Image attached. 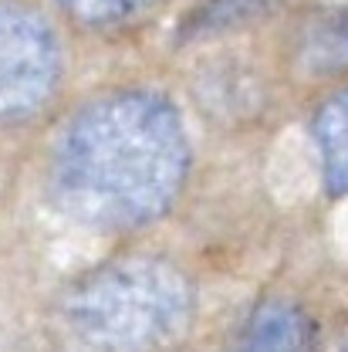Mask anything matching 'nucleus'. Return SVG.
I'll return each instance as SVG.
<instances>
[{
    "mask_svg": "<svg viewBox=\"0 0 348 352\" xmlns=\"http://www.w3.org/2000/svg\"><path fill=\"white\" fill-rule=\"evenodd\" d=\"M189 173L186 126L156 91H112L71 116L51 156L58 204L98 230L163 217Z\"/></svg>",
    "mask_w": 348,
    "mask_h": 352,
    "instance_id": "obj_1",
    "label": "nucleus"
},
{
    "mask_svg": "<svg viewBox=\"0 0 348 352\" xmlns=\"http://www.w3.org/2000/svg\"><path fill=\"white\" fill-rule=\"evenodd\" d=\"M193 308V285L176 264L119 258L71 285L65 318L98 352H159L183 339Z\"/></svg>",
    "mask_w": 348,
    "mask_h": 352,
    "instance_id": "obj_2",
    "label": "nucleus"
},
{
    "mask_svg": "<svg viewBox=\"0 0 348 352\" xmlns=\"http://www.w3.org/2000/svg\"><path fill=\"white\" fill-rule=\"evenodd\" d=\"M61 82V44L41 14L0 3V122L38 116Z\"/></svg>",
    "mask_w": 348,
    "mask_h": 352,
    "instance_id": "obj_3",
    "label": "nucleus"
},
{
    "mask_svg": "<svg viewBox=\"0 0 348 352\" xmlns=\"http://www.w3.org/2000/svg\"><path fill=\"white\" fill-rule=\"evenodd\" d=\"M233 352H318V329L291 298H264L233 342Z\"/></svg>",
    "mask_w": 348,
    "mask_h": 352,
    "instance_id": "obj_4",
    "label": "nucleus"
},
{
    "mask_svg": "<svg viewBox=\"0 0 348 352\" xmlns=\"http://www.w3.org/2000/svg\"><path fill=\"white\" fill-rule=\"evenodd\" d=\"M314 142L321 170L335 193H348V91L328 98L314 116Z\"/></svg>",
    "mask_w": 348,
    "mask_h": 352,
    "instance_id": "obj_5",
    "label": "nucleus"
},
{
    "mask_svg": "<svg viewBox=\"0 0 348 352\" xmlns=\"http://www.w3.org/2000/svg\"><path fill=\"white\" fill-rule=\"evenodd\" d=\"M68 14H75L85 24L112 28V24H129L135 17L149 14L156 0H58Z\"/></svg>",
    "mask_w": 348,
    "mask_h": 352,
    "instance_id": "obj_6",
    "label": "nucleus"
},
{
    "mask_svg": "<svg viewBox=\"0 0 348 352\" xmlns=\"http://www.w3.org/2000/svg\"><path fill=\"white\" fill-rule=\"evenodd\" d=\"M308 51L318 72H348V17L314 28L308 38Z\"/></svg>",
    "mask_w": 348,
    "mask_h": 352,
    "instance_id": "obj_7",
    "label": "nucleus"
}]
</instances>
